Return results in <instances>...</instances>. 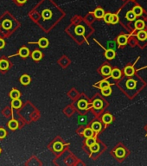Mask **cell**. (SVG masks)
Returning a JSON list of instances; mask_svg holds the SVG:
<instances>
[{
    "mask_svg": "<svg viewBox=\"0 0 147 166\" xmlns=\"http://www.w3.org/2000/svg\"><path fill=\"white\" fill-rule=\"evenodd\" d=\"M101 74H102L104 76H108V75H110L111 73H112V69H111V67L108 66V65H104V66L101 68Z\"/></svg>",
    "mask_w": 147,
    "mask_h": 166,
    "instance_id": "obj_1",
    "label": "cell"
},
{
    "mask_svg": "<svg viewBox=\"0 0 147 166\" xmlns=\"http://www.w3.org/2000/svg\"><path fill=\"white\" fill-rule=\"evenodd\" d=\"M93 15L96 18H102L105 16V12L103 11V9L101 8H97L94 11H93Z\"/></svg>",
    "mask_w": 147,
    "mask_h": 166,
    "instance_id": "obj_2",
    "label": "cell"
},
{
    "mask_svg": "<svg viewBox=\"0 0 147 166\" xmlns=\"http://www.w3.org/2000/svg\"><path fill=\"white\" fill-rule=\"evenodd\" d=\"M101 127H102V126H101V124L99 121L93 122V123L92 124V126H91V128L93 130L94 132H99L101 130Z\"/></svg>",
    "mask_w": 147,
    "mask_h": 166,
    "instance_id": "obj_3",
    "label": "cell"
},
{
    "mask_svg": "<svg viewBox=\"0 0 147 166\" xmlns=\"http://www.w3.org/2000/svg\"><path fill=\"white\" fill-rule=\"evenodd\" d=\"M93 106L95 108V109H101L102 106H103V101L100 99H96L93 100Z\"/></svg>",
    "mask_w": 147,
    "mask_h": 166,
    "instance_id": "obj_4",
    "label": "cell"
},
{
    "mask_svg": "<svg viewBox=\"0 0 147 166\" xmlns=\"http://www.w3.org/2000/svg\"><path fill=\"white\" fill-rule=\"evenodd\" d=\"M114 153H115V155H116V157H119V158H122V157H125V155H126V151H125L123 148L119 147V148H117V149L115 150Z\"/></svg>",
    "mask_w": 147,
    "mask_h": 166,
    "instance_id": "obj_5",
    "label": "cell"
},
{
    "mask_svg": "<svg viewBox=\"0 0 147 166\" xmlns=\"http://www.w3.org/2000/svg\"><path fill=\"white\" fill-rule=\"evenodd\" d=\"M137 37L139 41H144L147 38V32L143 30H138V32L137 34Z\"/></svg>",
    "mask_w": 147,
    "mask_h": 166,
    "instance_id": "obj_6",
    "label": "cell"
},
{
    "mask_svg": "<svg viewBox=\"0 0 147 166\" xmlns=\"http://www.w3.org/2000/svg\"><path fill=\"white\" fill-rule=\"evenodd\" d=\"M105 56L109 59V60H112L115 57V51L113 49H107L106 50L105 52Z\"/></svg>",
    "mask_w": 147,
    "mask_h": 166,
    "instance_id": "obj_7",
    "label": "cell"
},
{
    "mask_svg": "<svg viewBox=\"0 0 147 166\" xmlns=\"http://www.w3.org/2000/svg\"><path fill=\"white\" fill-rule=\"evenodd\" d=\"M124 72H125V75H126L131 77V76H132V75H134L135 69H134V68L132 67V66H127V67H126Z\"/></svg>",
    "mask_w": 147,
    "mask_h": 166,
    "instance_id": "obj_8",
    "label": "cell"
},
{
    "mask_svg": "<svg viewBox=\"0 0 147 166\" xmlns=\"http://www.w3.org/2000/svg\"><path fill=\"white\" fill-rule=\"evenodd\" d=\"M31 56H32L33 60H35V61H39V60L42 59V54L41 51H39V50H35V51L32 53Z\"/></svg>",
    "mask_w": 147,
    "mask_h": 166,
    "instance_id": "obj_9",
    "label": "cell"
},
{
    "mask_svg": "<svg viewBox=\"0 0 147 166\" xmlns=\"http://www.w3.org/2000/svg\"><path fill=\"white\" fill-rule=\"evenodd\" d=\"M87 105H88V104H87V101L86 99H81V100L78 101V104H77L78 108H79L80 110H85V109H87Z\"/></svg>",
    "mask_w": 147,
    "mask_h": 166,
    "instance_id": "obj_10",
    "label": "cell"
},
{
    "mask_svg": "<svg viewBox=\"0 0 147 166\" xmlns=\"http://www.w3.org/2000/svg\"><path fill=\"white\" fill-rule=\"evenodd\" d=\"M102 121L105 124H110L113 121V116L109 114H106L102 116Z\"/></svg>",
    "mask_w": 147,
    "mask_h": 166,
    "instance_id": "obj_11",
    "label": "cell"
},
{
    "mask_svg": "<svg viewBox=\"0 0 147 166\" xmlns=\"http://www.w3.org/2000/svg\"><path fill=\"white\" fill-rule=\"evenodd\" d=\"M93 134H94V132L92 128H86L83 132V135L85 138H92L93 137Z\"/></svg>",
    "mask_w": 147,
    "mask_h": 166,
    "instance_id": "obj_12",
    "label": "cell"
},
{
    "mask_svg": "<svg viewBox=\"0 0 147 166\" xmlns=\"http://www.w3.org/2000/svg\"><path fill=\"white\" fill-rule=\"evenodd\" d=\"M144 26H145V24H144V22L143 21V20H137L136 22H135V28H136V30H143L144 28Z\"/></svg>",
    "mask_w": 147,
    "mask_h": 166,
    "instance_id": "obj_13",
    "label": "cell"
},
{
    "mask_svg": "<svg viewBox=\"0 0 147 166\" xmlns=\"http://www.w3.org/2000/svg\"><path fill=\"white\" fill-rule=\"evenodd\" d=\"M111 75L113 79H119L121 77V71L118 69H115L112 70Z\"/></svg>",
    "mask_w": 147,
    "mask_h": 166,
    "instance_id": "obj_14",
    "label": "cell"
},
{
    "mask_svg": "<svg viewBox=\"0 0 147 166\" xmlns=\"http://www.w3.org/2000/svg\"><path fill=\"white\" fill-rule=\"evenodd\" d=\"M126 87L128 89H134L135 87H136V81L134 80H132V79H129L126 81Z\"/></svg>",
    "mask_w": 147,
    "mask_h": 166,
    "instance_id": "obj_15",
    "label": "cell"
},
{
    "mask_svg": "<svg viewBox=\"0 0 147 166\" xmlns=\"http://www.w3.org/2000/svg\"><path fill=\"white\" fill-rule=\"evenodd\" d=\"M132 11L135 13V15L138 17V16H141L143 14V8L139 5H137L135 6L133 9H132Z\"/></svg>",
    "mask_w": 147,
    "mask_h": 166,
    "instance_id": "obj_16",
    "label": "cell"
},
{
    "mask_svg": "<svg viewBox=\"0 0 147 166\" xmlns=\"http://www.w3.org/2000/svg\"><path fill=\"white\" fill-rule=\"evenodd\" d=\"M11 106L14 108H20L21 106H22V102L18 98L17 99H13V100L11 102Z\"/></svg>",
    "mask_w": 147,
    "mask_h": 166,
    "instance_id": "obj_17",
    "label": "cell"
},
{
    "mask_svg": "<svg viewBox=\"0 0 147 166\" xmlns=\"http://www.w3.org/2000/svg\"><path fill=\"white\" fill-rule=\"evenodd\" d=\"M38 44H39V46H40L41 48H46V47H48V39L42 37V38H41V39L39 40Z\"/></svg>",
    "mask_w": 147,
    "mask_h": 166,
    "instance_id": "obj_18",
    "label": "cell"
},
{
    "mask_svg": "<svg viewBox=\"0 0 147 166\" xmlns=\"http://www.w3.org/2000/svg\"><path fill=\"white\" fill-rule=\"evenodd\" d=\"M21 83L23 84V85H28L30 82V77L27 75H24L21 77V80H20Z\"/></svg>",
    "mask_w": 147,
    "mask_h": 166,
    "instance_id": "obj_19",
    "label": "cell"
},
{
    "mask_svg": "<svg viewBox=\"0 0 147 166\" xmlns=\"http://www.w3.org/2000/svg\"><path fill=\"white\" fill-rule=\"evenodd\" d=\"M53 149L55 151H61L63 149V144L61 142H56L53 144Z\"/></svg>",
    "mask_w": 147,
    "mask_h": 166,
    "instance_id": "obj_20",
    "label": "cell"
},
{
    "mask_svg": "<svg viewBox=\"0 0 147 166\" xmlns=\"http://www.w3.org/2000/svg\"><path fill=\"white\" fill-rule=\"evenodd\" d=\"M117 42L119 45H126L127 42V37L126 36H120L118 37Z\"/></svg>",
    "mask_w": 147,
    "mask_h": 166,
    "instance_id": "obj_21",
    "label": "cell"
},
{
    "mask_svg": "<svg viewBox=\"0 0 147 166\" xmlns=\"http://www.w3.org/2000/svg\"><path fill=\"white\" fill-rule=\"evenodd\" d=\"M30 52H29V49L27 48H22L19 51V54L21 55L22 57H27L28 55H29Z\"/></svg>",
    "mask_w": 147,
    "mask_h": 166,
    "instance_id": "obj_22",
    "label": "cell"
},
{
    "mask_svg": "<svg viewBox=\"0 0 147 166\" xmlns=\"http://www.w3.org/2000/svg\"><path fill=\"white\" fill-rule=\"evenodd\" d=\"M8 126H9V128H10L11 130H15V129H17V128L18 127V124H17V122L16 120H11V121L9 122Z\"/></svg>",
    "mask_w": 147,
    "mask_h": 166,
    "instance_id": "obj_23",
    "label": "cell"
},
{
    "mask_svg": "<svg viewBox=\"0 0 147 166\" xmlns=\"http://www.w3.org/2000/svg\"><path fill=\"white\" fill-rule=\"evenodd\" d=\"M136 15H135V13L132 11H128L127 13H126V18H127V20H129V21H133V20H135V18H136Z\"/></svg>",
    "mask_w": 147,
    "mask_h": 166,
    "instance_id": "obj_24",
    "label": "cell"
},
{
    "mask_svg": "<svg viewBox=\"0 0 147 166\" xmlns=\"http://www.w3.org/2000/svg\"><path fill=\"white\" fill-rule=\"evenodd\" d=\"M51 17H52V13H51L50 11L45 10V11H42V17L44 19H50V18H51Z\"/></svg>",
    "mask_w": 147,
    "mask_h": 166,
    "instance_id": "obj_25",
    "label": "cell"
},
{
    "mask_svg": "<svg viewBox=\"0 0 147 166\" xmlns=\"http://www.w3.org/2000/svg\"><path fill=\"white\" fill-rule=\"evenodd\" d=\"M9 68V63L7 61L5 60H2V61H0V69H2V70H5Z\"/></svg>",
    "mask_w": 147,
    "mask_h": 166,
    "instance_id": "obj_26",
    "label": "cell"
},
{
    "mask_svg": "<svg viewBox=\"0 0 147 166\" xmlns=\"http://www.w3.org/2000/svg\"><path fill=\"white\" fill-rule=\"evenodd\" d=\"M101 93L103 96H109L112 93V88H110V87L103 88L101 89Z\"/></svg>",
    "mask_w": 147,
    "mask_h": 166,
    "instance_id": "obj_27",
    "label": "cell"
},
{
    "mask_svg": "<svg viewBox=\"0 0 147 166\" xmlns=\"http://www.w3.org/2000/svg\"><path fill=\"white\" fill-rule=\"evenodd\" d=\"M89 149H90V151H91L92 152H98V151H99V150H100V144L95 143V144H93V145H91V146L89 147Z\"/></svg>",
    "mask_w": 147,
    "mask_h": 166,
    "instance_id": "obj_28",
    "label": "cell"
},
{
    "mask_svg": "<svg viewBox=\"0 0 147 166\" xmlns=\"http://www.w3.org/2000/svg\"><path fill=\"white\" fill-rule=\"evenodd\" d=\"M96 143V140H95V138H87V140H86V144H87V146H88V147H90L91 145H93V144H95Z\"/></svg>",
    "mask_w": 147,
    "mask_h": 166,
    "instance_id": "obj_29",
    "label": "cell"
},
{
    "mask_svg": "<svg viewBox=\"0 0 147 166\" xmlns=\"http://www.w3.org/2000/svg\"><path fill=\"white\" fill-rule=\"evenodd\" d=\"M119 17L118 15L116 14H112V17H111V20H110V24H116L118 22H119Z\"/></svg>",
    "mask_w": 147,
    "mask_h": 166,
    "instance_id": "obj_30",
    "label": "cell"
},
{
    "mask_svg": "<svg viewBox=\"0 0 147 166\" xmlns=\"http://www.w3.org/2000/svg\"><path fill=\"white\" fill-rule=\"evenodd\" d=\"M85 30H84V27L81 26V25H78L76 28H75V33L77 35H82L84 33Z\"/></svg>",
    "mask_w": 147,
    "mask_h": 166,
    "instance_id": "obj_31",
    "label": "cell"
},
{
    "mask_svg": "<svg viewBox=\"0 0 147 166\" xmlns=\"http://www.w3.org/2000/svg\"><path fill=\"white\" fill-rule=\"evenodd\" d=\"M110 87V83L107 81H101L100 82V87L101 88V89H103V88H106V87Z\"/></svg>",
    "mask_w": 147,
    "mask_h": 166,
    "instance_id": "obj_32",
    "label": "cell"
},
{
    "mask_svg": "<svg viewBox=\"0 0 147 166\" xmlns=\"http://www.w3.org/2000/svg\"><path fill=\"white\" fill-rule=\"evenodd\" d=\"M19 96H20V93L17 90H13L11 93V97L12 99H17V98H19Z\"/></svg>",
    "mask_w": 147,
    "mask_h": 166,
    "instance_id": "obj_33",
    "label": "cell"
},
{
    "mask_svg": "<svg viewBox=\"0 0 147 166\" xmlns=\"http://www.w3.org/2000/svg\"><path fill=\"white\" fill-rule=\"evenodd\" d=\"M111 17H112V14L111 13H107V14H105V16H104V21L106 22V23H107V24H110V20H111Z\"/></svg>",
    "mask_w": 147,
    "mask_h": 166,
    "instance_id": "obj_34",
    "label": "cell"
},
{
    "mask_svg": "<svg viewBox=\"0 0 147 166\" xmlns=\"http://www.w3.org/2000/svg\"><path fill=\"white\" fill-rule=\"evenodd\" d=\"M6 136V131L5 129L0 128V138H3Z\"/></svg>",
    "mask_w": 147,
    "mask_h": 166,
    "instance_id": "obj_35",
    "label": "cell"
},
{
    "mask_svg": "<svg viewBox=\"0 0 147 166\" xmlns=\"http://www.w3.org/2000/svg\"><path fill=\"white\" fill-rule=\"evenodd\" d=\"M4 46H5V42H4V40L0 39V48H3Z\"/></svg>",
    "mask_w": 147,
    "mask_h": 166,
    "instance_id": "obj_36",
    "label": "cell"
},
{
    "mask_svg": "<svg viewBox=\"0 0 147 166\" xmlns=\"http://www.w3.org/2000/svg\"><path fill=\"white\" fill-rule=\"evenodd\" d=\"M17 1L19 4H23V3L26 2V0H17Z\"/></svg>",
    "mask_w": 147,
    "mask_h": 166,
    "instance_id": "obj_37",
    "label": "cell"
},
{
    "mask_svg": "<svg viewBox=\"0 0 147 166\" xmlns=\"http://www.w3.org/2000/svg\"><path fill=\"white\" fill-rule=\"evenodd\" d=\"M0 152H1V150H0Z\"/></svg>",
    "mask_w": 147,
    "mask_h": 166,
    "instance_id": "obj_38",
    "label": "cell"
}]
</instances>
